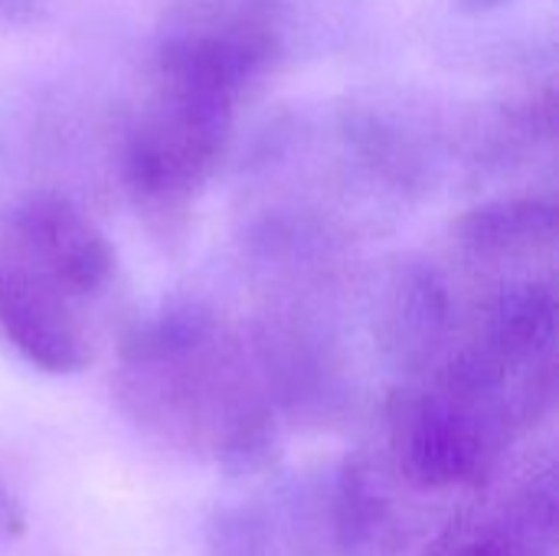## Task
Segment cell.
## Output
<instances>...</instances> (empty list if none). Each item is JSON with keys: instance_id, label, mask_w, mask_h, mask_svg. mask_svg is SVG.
Here are the masks:
<instances>
[{"instance_id": "7", "label": "cell", "mask_w": 559, "mask_h": 556, "mask_svg": "<svg viewBox=\"0 0 559 556\" xmlns=\"http://www.w3.org/2000/svg\"><path fill=\"white\" fill-rule=\"evenodd\" d=\"M43 13L39 0H0V23L3 26H33Z\"/></svg>"}, {"instance_id": "4", "label": "cell", "mask_w": 559, "mask_h": 556, "mask_svg": "<svg viewBox=\"0 0 559 556\" xmlns=\"http://www.w3.org/2000/svg\"><path fill=\"white\" fill-rule=\"evenodd\" d=\"M426 556H557L554 469L531 472L462 511Z\"/></svg>"}, {"instance_id": "1", "label": "cell", "mask_w": 559, "mask_h": 556, "mask_svg": "<svg viewBox=\"0 0 559 556\" xmlns=\"http://www.w3.org/2000/svg\"><path fill=\"white\" fill-rule=\"evenodd\" d=\"M118 400L164 446L246 465L272 439V390L255 354L219 315L164 311L121 341Z\"/></svg>"}, {"instance_id": "3", "label": "cell", "mask_w": 559, "mask_h": 556, "mask_svg": "<svg viewBox=\"0 0 559 556\" xmlns=\"http://www.w3.org/2000/svg\"><path fill=\"white\" fill-rule=\"evenodd\" d=\"M246 98L226 82L151 56L121 134L124 193L160 242H177L219 170Z\"/></svg>"}, {"instance_id": "2", "label": "cell", "mask_w": 559, "mask_h": 556, "mask_svg": "<svg viewBox=\"0 0 559 556\" xmlns=\"http://www.w3.org/2000/svg\"><path fill=\"white\" fill-rule=\"evenodd\" d=\"M118 305V256L75 203L33 193L0 210V338L43 374L95 360Z\"/></svg>"}, {"instance_id": "5", "label": "cell", "mask_w": 559, "mask_h": 556, "mask_svg": "<svg viewBox=\"0 0 559 556\" xmlns=\"http://www.w3.org/2000/svg\"><path fill=\"white\" fill-rule=\"evenodd\" d=\"M452 259L498 275H550L557 262V206L540 197L481 203L455 223Z\"/></svg>"}, {"instance_id": "6", "label": "cell", "mask_w": 559, "mask_h": 556, "mask_svg": "<svg viewBox=\"0 0 559 556\" xmlns=\"http://www.w3.org/2000/svg\"><path fill=\"white\" fill-rule=\"evenodd\" d=\"M216 556H308L311 534L288 501H252L223 518Z\"/></svg>"}]
</instances>
